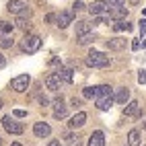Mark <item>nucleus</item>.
Masks as SVG:
<instances>
[{
	"instance_id": "obj_1",
	"label": "nucleus",
	"mask_w": 146,
	"mask_h": 146,
	"mask_svg": "<svg viewBox=\"0 0 146 146\" xmlns=\"http://www.w3.org/2000/svg\"><path fill=\"white\" fill-rule=\"evenodd\" d=\"M84 64L89 68H107L109 66V56H105L103 52H91L86 56Z\"/></svg>"
},
{
	"instance_id": "obj_2",
	"label": "nucleus",
	"mask_w": 146,
	"mask_h": 146,
	"mask_svg": "<svg viewBox=\"0 0 146 146\" xmlns=\"http://www.w3.org/2000/svg\"><path fill=\"white\" fill-rule=\"evenodd\" d=\"M39 47H41V37H39V35L27 33V35L23 37L21 50H23L25 54H35V52H39Z\"/></svg>"
},
{
	"instance_id": "obj_3",
	"label": "nucleus",
	"mask_w": 146,
	"mask_h": 146,
	"mask_svg": "<svg viewBox=\"0 0 146 146\" xmlns=\"http://www.w3.org/2000/svg\"><path fill=\"white\" fill-rule=\"evenodd\" d=\"M6 8H8V13H13V15H21V17H29V15H31L27 0H11V2L6 4Z\"/></svg>"
},
{
	"instance_id": "obj_4",
	"label": "nucleus",
	"mask_w": 146,
	"mask_h": 146,
	"mask_svg": "<svg viewBox=\"0 0 146 146\" xmlns=\"http://www.w3.org/2000/svg\"><path fill=\"white\" fill-rule=\"evenodd\" d=\"M2 128L8 134H15V136H21L23 134V125L19 123V121H15L11 115H4V117H2Z\"/></svg>"
},
{
	"instance_id": "obj_5",
	"label": "nucleus",
	"mask_w": 146,
	"mask_h": 146,
	"mask_svg": "<svg viewBox=\"0 0 146 146\" xmlns=\"http://www.w3.org/2000/svg\"><path fill=\"white\" fill-rule=\"evenodd\" d=\"M29 82H31V78H29V74H21V76H15V78L11 80V89L17 91V93H23L27 91Z\"/></svg>"
},
{
	"instance_id": "obj_6",
	"label": "nucleus",
	"mask_w": 146,
	"mask_h": 146,
	"mask_svg": "<svg viewBox=\"0 0 146 146\" xmlns=\"http://www.w3.org/2000/svg\"><path fill=\"white\" fill-rule=\"evenodd\" d=\"M62 78H60V74H58V72H50V74H45V86H47V89H50V91H60V86H62Z\"/></svg>"
},
{
	"instance_id": "obj_7",
	"label": "nucleus",
	"mask_w": 146,
	"mask_h": 146,
	"mask_svg": "<svg viewBox=\"0 0 146 146\" xmlns=\"http://www.w3.org/2000/svg\"><path fill=\"white\" fill-rule=\"evenodd\" d=\"M70 23H74V11H64V13H60L58 15V27L60 29H66Z\"/></svg>"
},
{
	"instance_id": "obj_8",
	"label": "nucleus",
	"mask_w": 146,
	"mask_h": 146,
	"mask_svg": "<svg viewBox=\"0 0 146 146\" xmlns=\"http://www.w3.org/2000/svg\"><path fill=\"white\" fill-rule=\"evenodd\" d=\"M109 19H111V21L128 19V8H125V6H109Z\"/></svg>"
},
{
	"instance_id": "obj_9",
	"label": "nucleus",
	"mask_w": 146,
	"mask_h": 146,
	"mask_svg": "<svg viewBox=\"0 0 146 146\" xmlns=\"http://www.w3.org/2000/svg\"><path fill=\"white\" fill-rule=\"evenodd\" d=\"M66 115H68V107L62 103V97H58L54 101V117L56 119H64Z\"/></svg>"
},
{
	"instance_id": "obj_10",
	"label": "nucleus",
	"mask_w": 146,
	"mask_h": 146,
	"mask_svg": "<svg viewBox=\"0 0 146 146\" xmlns=\"http://www.w3.org/2000/svg\"><path fill=\"white\" fill-rule=\"evenodd\" d=\"M33 134L37 136V138H47V136L52 134V128H50L45 121H37V123L33 125Z\"/></svg>"
},
{
	"instance_id": "obj_11",
	"label": "nucleus",
	"mask_w": 146,
	"mask_h": 146,
	"mask_svg": "<svg viewBox=\"0 0 146 146\" xmlns=\"http://www.w3.org/2000/svg\"><path fill=\"white\" fill-rule=\"evenodd\" d=\"M123 115L125 117H136V115H140V103L138 101H128L123 107Z\"/></svg>"
},
{
	"instance_id": "obj_12",
	"label": "nucleus",
	"mask_w": 146,
	"mask_h": 146,
	"mask_svg": "<svg viewBox=\"0 0 146 146\" xmlns=\"http://www.w3.org/2000/svg\"><path fill=\"white\" fill-rule=\"evenodd\" d=\"M105 11H109V6H107V0H95V2L89 6V13L91 15H103Z\"/></svg>"
},
{
	"instance_id": "obj_13",
	"label": "nucleus",
	"mask_w": 146,
	"mask_h": 146,
	"mask_svg": "<svg viewBox=\"0 0 146 146\" xmlns=\"http://www.w3.org/2000/svg\"><path fill=\"white\" fill-rule=\"evenodd\" d=\"M113 97H97V109L99 111H109L113 107Z\"/></svg>"
},
{
	"instance_id": "obj_14",
	"label": "nucleus",
	"mask_w": 146,
	"mask_h": 146,
	"mask_svg": "<svg viewBox=\"0 0 146 146\" xmlns=\"http://www.w3.org/2000/svg\"><path fill=\"white\" fill-rule=\"evenodd\" d=\"M84 123H86V113H84V111H78L70 121H68V125H70V128H82Z\"/></svg>"
},
{
	"instance_id": "obj_15",
	"label": "nucleus",
	"mask_w": 146,
	"mask_h": 146,
	"mask_svg": "<svg viewBox=\"0 0 146 146\" xmlns=\"http://www.w3.org/2000/svg\"><path fill=\"white\" fill-rule=\"evenodd\" d=\"M107 50H113V52H119L125 47V39H119V37H113V39H107Z\"/></svg>"
},
{
	"instance_id": "obj_16",
	"label": "nucleus",
	"mask_w": 146,
	"mask_h": 146,
	"mask_svg": "<svg viewBox=\"0 0 146 146\" xmlns=\"http://www.w3.org/2000/svg\"><path fill=\"white\" fill-rule=\"evenodd\" d=\"M89 146H105V134L103 132H93L89 138Z\"/></svg>"
},
{
	"instance_id": "obj_17",
	"label": "nucleus",
	"mask_w": 146,
	"mask_h": 146,
	"mask_svg": "<svg viewBox=\"0 0 146 146\" xmlns=\"http://www.w3.org/2000/svg\"><path fill=\"white\" fill-rule=\"evenodd\" d=\"M130 101V89H119L117 95H115V103L117 105H125Z\"/></svg>"
},
{
	"instance_id": "obj_18",
	"label": "nucleus",
	"mask_w": 146,
	"mask_h": 146,
	"mask_svg": "<svg viewBox=\"0 0 146 146\" xmlns=\"http://www.w3.org/2000/svg\"><path fill=\"white\" fill-rule=\"evenodd\" d=\"M58 74H60V78H62L66 84H72V80H74L72 68H60V70H58Z\"/></svg>"
},
{
	"instance_id": "obj_19",
	"label": "nucleus",
	"mask_w": 146,
	"mask_h": 146,
	"mask_svg": "<svg viewBox=\"0 0 146 146\" xmlns=\"http://www.w3.org/2000/svg\"><path fill=\"white\" fill-rule=\"evenodd\" d=\"M91 29H93V23H86V21H76V35L89 33Z\"/></svg>"
},
{
	"instance_id": "obj_20",
	"label": "nucleus",
	"mask_w": 146,
	"mask_h": 146,
	"mask_svg": "<svg viewBox=\"0 0 146 146\" xmlns=\"http://www.w3.org/2000/svg\"><path fill=\"white\" fill-rule=\"evenodd\" d=\"M76 41H78V45H89V43L95 41V35L91 31L89 33H82V35H78V39H76Z\"/></svg>"
},
{
	"instance_id": "obj_21",
	"label": "nucleus",
	"mask_w": 146,
	"mask_h": 146,
	"mask_svg": "<svg viewBox=\"0 0 146 146\" xmlns=\"http://www.w3.org/2000/svg\"><path fill=\"white\" fill-rule=\"evenodd\" d=\"M128 144L130 146H140V132L138 130H132L128 134Z\"/></svg>"
},
{
	"instance_id": "obj_22",
	"label": "nucleus",
	"mask_w": 146,
	"mask_h": 146,
	"mask_svg": "<svg viewBox=\"0 0 146 146\" xmlns=\"http://www.w3.org/2000/svg\"><path fill=\"white\" fill-rule=\"evenodd\" d=\"M13 29H15L13 23H8V21H0V35H11V33H13Z\"/></svg>"
},
{
	"instance_id": "obj_23",
	"label": "nucleus",
	"mask_w": 146,
	"mask_h": 146,
	"mask_svg": "<svg viewBox=\"0 0 146 146\" xmlns=\"http://www.w3.org/2000/svg\"><path fill=\"white\" fill-rule=\"evenodd\" d=\"M113 89L109 84H101V86H97V97H111Z\"/></svg>"
},
{
	"instance_id": "obj_24",
	"label": "nucleus",
	"mask_w": 146,
	"mask_h": 146,
	"mask_svg": "<svg viewBox=\"0 0 146 146\" xmlns=\"http://www.w3.org/2000/svg\"><path fill=\"white\" fill-rule=\"evenodd\" d=\"M113 29H115V31H132V25L125 23V19H121V21H115Z\"/></svg>"
},
{
	"instance_id": "obj_25",
	"label": "nucleus",
	"mask_w": 146,
	"mask_h": 146,
	"mask_svg": "<svg viewBox=\"0 0 146 146\" xmlns=\"http://www.w3.org/2000/svg\"><path fill=\"white\" fill-rule=\"evenodd\" d=\"M82 97L84 99H97V86H86V89H82Z\"/></svg>"
},
{
	"instance_id": "obj_26",
	"label": "nucleus",
	"mask_w": 146,
	"mask_h": 146,
	"mask_svg": "<svg viewBox=\"0 0 146 146\" xmlns=\"http://www.w3.org/2000/svg\"><path fill=\"white\" fill-rule=\"evenodd\" d=\"M17 27L21 29V31H31V23H29L27 19H19V21H17Z\"/></svg>"
},
{
	"instance_id": "obj_27",
	"label": "nucleus",
	"mask_w": 146,
	"mask_h": 146,
	"mask_svg": "<svg viewBox=\"0 0 146 146\" xmlns=\"http://www.w3.org/2000/svg\"><path fill=\"white\" fill-rule=\"evenodd\" d=\"M13 39L11 37H6V35H0V47H13Z\"/></svg>"
},
{
	"instance_id": "obj_28",
	"label": "nucleus",
	"mask_w": 146,
	"mask_h": 146,
	"mask_svg": "<svg viewBox=\"0 0 146 146\" xmlns=\"http://www.w3.org/2000/svg\"><path fill=\"white\" fill-rule=\"evenodd\" d=\"M72 11H84V0H76L72 4Z\"/></svg>"
},
{
	"instance_id": "obj_29",
	"label": "nucleus",
	"mask_w": 146,
	"mask_h": 146,
	"mask_svg": "<svg viewBox=\"0 0 146 146\" xmlns=\"http://www.w3.org/2000/svg\"><path fill=\"white\" fill-rule=\"evenodd\" d=\"M74 138H76V136L70 134V132H66V134H64V140H66L68 144H74Z\"/></svg>"
},
{
	"instance_id": "obj_30",
	"label": "nucleus",
	"mask_w": 146,
	"mask_h": 146,
	"mask_svg": "<svg viewBox=\"0 0 146 146\" xmlns=\"http://www.w3.org/2000/svg\"><path fill=\"white\" fill-rule=\"evenodd\" d=\"M13 115H15V117H27V111L25 109H15Z\"/></svg>"
},
{
	"instance_id": "obj_31",
	"label": "nucleus",
	"mask_w": 146,
	"mask_h": 146,
	"mask_svg": "<svg viewBox=\"0 0 146 146\" xmlns=\"http://www.w3.org/2000/svg\"><path fill=\"white\" fill-rule=\"evenodd\" d=\"M138 82H140V84H146V70H140V74H138Z\"/></svg>"
},
{
	"instance_id": "obj_32",
	"label": "nucleus",
	"mask_w": 146,
	"mask_h": 146,
	"mask_svg": "<svg viewBox=\"0 0 146 146\" xmlns=\"http://www.w3.org/2000/svg\"><path fill=\"white\" fill-rule=\"evenodd\" d=\"M109 6H123V0H107Z\"/></svg>"
},
{
	"instance_id": "obj_33",
	"label": "nucleus",
	"mask_w": 146,
	"mask_h": 146,
	"mask_svg": "<svg viewBox=\"0 0 146 146\" xmlns=\"http://www.w3.org/2000/svg\"><path fill=\"white\" fill-rule=\"evenodd\" d=\"M140 47H144V45H142V41H138V39H136V41L132 43V50H134V52H138Z\"/></svg>"
},
{
	"instance_id": "obj_34",
	"label": "nucleus",
	"mask_w": 146,
	"mask_h": 146,
	"mask_svg": "<svg viewBox=\"0 0 146 146\" xmlns=\"http://www.w3.org/2000/svg\"><path fill=\"white\" fill-rule=\"evenodd\" d=\"M70 103H72L74 107H80V105H82V101H80V99H76V97H74V99H70Z\"/></svg>"
},
{
	"instance_id": "obj_35",
	"label": "nucleus",
	"mask_w": 146,
	"mask_h": 146,
	"mask_svg": "<svg viewBox=\"0 0 146 146\" xmlns=\"http://www.w3.org/2000/svg\"><path fill=\"white\" fill-rule=\"evenodd\" d=\"M4 66H6V58L0 54V68H4Z\"/></svg>"
},
{
	"instance_id": "obj_36",
	"label": "nucleus",
	"mask_w": 146,
	"mask_h": 146,
	"mask_svg": "<svg viewBox=\"0 0 146 146\" xmlns=\"http://www.w3.org/2000/svg\"><path fill=\"white\" fill-rule=\"evenodd\" d=\"M45 21H47V23H54V21H56V15H47Z\"/></svg>"
},
{
	"instance_id": "obj_37",
	"label": "nucleus",
	"mask_w": 146,
	"mask_h": 146,
	"mask_svg": "<svg viewBox=\"0 0 146 146\" xmlns=\"http://www.w3.org/2000/svg\"><path fill=\"white\" fill-rule=\"evenodd\" d=\"M50 146H64V144H62V142H58V140H52Z\"/></svg>"
},
{
	"instance_id": "obj_38",
	"label": "nucleus",
	"mask_w": 146,
	"mask_h": 146,
	"mask_svg": "<svg viewBox=\"0 0 146 146\" xmlns=\"http://www.w3.org/2000/svg\"><path fill=\"white\" fill-rule=\"evenodd\" d=\"M39 103H41V105H47V103H50V101H47V99H45V97H39Z\"/></svg>"
},
{
	"instance_id": "obj_39",
	"label": "nucleus",
	"mask_w": 146,
	"mask_h": 146,
	"mask_svg": "<svg viewBox=\"0 0 146 146\" xmlns=\"http://www.w3.org/2000/svg\"><path fill=\"white\" fill-rule=\"evenodd\" d=\"M140 29H142V31L146 29V19H142V21H140Z\"/></svg>"
},
{
	"instance_id": "obj_40",
	"label": "nucleus",
	"mask_w": 146,
	"mask_h": 146,
	"mask_svg": "<svg viewBox=\"0 0 146 146\" xmlns=\"http://www.w3.org/2000/svg\"><path fill=\"white\" fill-rule=\"evenodd\" d=\"M11 146H23V144H21V142H13Z\"/></svg>"
},
{
	"instance_id": "obj_41",
	"label": "nucleus",
	"mask_w": 146,
	"mask_h": 146,
	"mask_svg": "<svg viewBox=\"0 0 146 146\" xmlns=\"http://www.w3.org/2000/svg\"><path fill=\"white\" fill-rule=\"evenodd\" d=\"M0 109H2V99H0Z\"/></svg>"
},
{
	"instance_id": "obj_42",
	"label": "nucleus",
	"mask_w": 146,
	"mask_h": 146,
	"mask_svg": "<svg viewBox=\"0 0 146 146\" xmlns=\"http://www.w3.org/2000/svg\"><path fill=\"white\" fill-rule=\"evenodd\" d=\"M0 146H2V138H0Z\"/></svg>"
},
{
	"instance_id": "obj_43",
	"label": "nucleus",
	"mask_w": 146,
	"mask_h": 146,
	"mask_svg": "<svg viewBox=\"0 0 146 146\" xmlns=\"http://www.w3.org/2000/svg\"><path fill=\"white\" fill-rule=\"evenodd\" d=\"M144 15H146V8H144Z\"/></svg>"
},
{
	"instance_id": "obj_44",
	"label": "nucleus",
	"mask_w": 146,
	"mask_h": 146,
	"mask_svg": "<svg viewBox=\"0 0 146 146\" xmlns=\"http://www.w3.org/2000/svg\"><path fill=\"white\" fill-rule=\"evenodd\" d=\"M144 130H146V123H144Z\"/></svg>"
}]
</instances>
